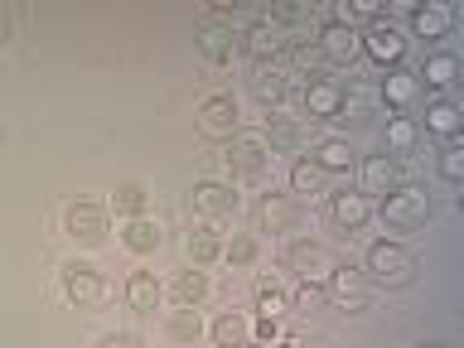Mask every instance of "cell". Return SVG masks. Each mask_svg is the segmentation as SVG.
<instances>
[{"label":"cell","instance_id":"cell-23","mask_svg":"<svg viewBox=\"0 0 464 348\" xmlns=\"http://www.w3.org/2000/svg\"><path fill=\"white\" fill-rule=\"evenodd\" d=\"M208 339H213L218 348H242V343H252V319L237 314V310L218 314L213 329H208Z\"/></svg>","mask_w":464,"mask_h":348},{"label":"cell","instance_id":"cell-24","mask_svg":"<svg viewBox=\"0 0 464 348\" xmlns=\"http://www.w3.org/2000/svg\"><path fill=\"white\" fill-rule=\"evenodd\" d=\"M261 136H266L271 150H285V155H290V150H300V145H304V126L295 121V116H281V111H276Z\"/></svg>","mask_w":464,"mask_h":348},{"label":"cell","instance_id":"cell-30","mask_svg":"<svg viewBox=\"0 0 464 348\" xmlns=\"http://www.w3.org/2000/svg\"><path fill=\"white\" fill-rule=\"evenodd\" d=\"M416 92H420L416 72H406V68H387V78H382V97L392 102V107H406V102H416Z\"/></svg>","mask_w":464,"mask_h":348},{"label":"cell","instance_id":"cell-2","mask_svg":"<svg viewBox=\"0 0 464 348\" xmlns=\"http://www.w3.org/2000/svg\"><path fill=\"white\" fill-rule=\"evenodd\" d=\"M362 276H368L372 285H382V290H401V285H411V276H416V256L406 252L401 242H372L368 246V266H362Z\"/></svg>","mask_w":464,"mask_h":348},{"label":"cell","instance_id":"cell-34","mask_svg":"<svg viewBox=\"0 0 464 348\" xmlns=\"http://www.w3.org/2000/svg\"><path fill=\"white\" fill-rule=\"evenodd\" d=\"M145 203H150V194H145V184H121L111 194V208L121 218H145Z\"/></svg>","mask_w":464,"mask_h":348},{"label":"cell","instance_id":"cell-27","mask_svg":"<svg viewBox=\"0 0 464 348\" xmlns=\"http://www.w3.org/2000/svg\"><path fill=\"white\" fill-rule=\"evenodd\" d=\"M290 188H295V194H310V198H319V194H329V174L319 169L310 155H300L295 165H290Z\"/></svg>","mask_w":464,"mask_h":348},{"label":"cell","instance_id":"cell-43","mask_svg":"<svg viewBox=\"0 0 464 348\" xmlns=\"http://www.w3.org/2000/svg\"><path fill=\"white\" fill-rule=\"evenodd\" d=\"M420 348H445V343H420Z\"/></svg>","mask_w":464,"mask_h":348},{"label":"cell","instance_id":"cell-16","mask_svg":"<svg viewBox=\"0 0 464 348\" xmlns=\"http://www.w3.org/2000/svg\"><path fill=\"white\" fill-rule=\"evenodd\" d=\"M358 179H362V198H372V194H392V188L401 184V169H397V160L392 155H368L362 160V169H358Z\"/></svg>","mask_w":464,"mask_h":348},{"label":"cell","instance_id":"cell-20","mask_svg":"<svg viewBox=\"0 0 464 348\" xmlns=\"http://www.w3.org/2000/svg\"><path fill=\"white\" fill-rule=\"evenodd\" d=\"M450 24H455V14H450V5H440V0H426V5H411V29L420 39H445Z\"/></svg>","mask_w":464,"mask_h":348},{"label":"cell","instance_id":"cell-41","mask_svg":"<svg viewBox=\"0 0 464 348\" xmlns=\"http://www.w3.org/2000/svg\"><path fill=\"white\" fill-rule=\"evenodd\" d=\"M5 34H10V24H5V20H0V44H5Z\"/></svg>","mask_w":464,"mask_h":348},{"label":"cell","instance_id":"cell-5","mask_svg":"<svg viewBox=\"0 0 464 348\" xmlns=\"http://www.w3.org/2000/svg\"><path fill=\"white\" fill-rule=\"evenodd\" d=\"M285 266L300 276V285H314V290H324L329 271L339 266V261L329 256V246H324V242H290V252H285Z\"/></svg>","mask_w":464,"mask_h":348},{"label":"cell","instance_id":"cell-7","mask_svg":"<svg viewBox=\"0 0 464 348\" xmlns=\"http://www.w3.org/2000/svg\"><path fill=\"white\" fill-rule=\"evenodd\" d=\"M242 49L252 53L256 63H281L285 49H290V29H281L276 20H266V14H256L242 34Z\"/></svg>","mask_w":464,"mask_h":348},{"label":"cell","instance_id":"cell-6","mask_svg":"<svg viewBox=\"0 0 464 348\" xmlns=\"http://www.w3.org/2000/svg\"><path fill=\"white\" fill-rule=\"evenodd\" d=\"M358 44H362V53H368L372 63H382V68H401V58H406V34L392 20H372L358 34Z\"/></svg>","mask_w":464,"mask_h":348},{"label":"cell","instance_id":"cell-11","mask_svg":"<svg viewBox=\"0 0 464 348\" xmlns=\"http://www.w3.org/2000/svg\"><path fill=\"white\" fill-rule=\"evenodd\" d=\"M324 295L339 304V310H362V304H368V276L358 266H348V261H339L324 281Z\"/></svg>","mask_w":464,"mask_h":348},{"label":"cell","instance_id":"cell-28","mask_svg":"<svg viewBox=\"0 0 464 348\" xmlns=\"http://www.w3.org/2000/svg\"><path fill=\"white\" fill-rule=\"evenodd\" d=\"M310 160H314V165L324 169V174H343L348 165H353V150H348V140H343V136H324V140L314 145V155H310Z\"/></svg>","mask_w":464,"mask_h":348},{"label":"cell","instance_id":"cell-19","mask_svg":"<svg viewBox=\"0 0 464 348\" xmlns=\"http://www.w3.org/2000/svg\"><path fill=\"white\" fill-rule=\"evenodd\" d=\"M329 213H334V223H339V227L358 232V227L372 218V198H362V194H348V188H339V194H329Z\"/></svg>","mask_w":464,"mask_h":348},{"label":"cell","instance_id":"cell-35","mask_svg":"<svg viewBox=\"0 0 464 348\" xmlns=\"http://www.w3.org/2000/svg\"><path fill=\"white\" fill-rule=\"evenodd\" d=\"M256 252H261V246H256L252 232H232V242H223V256L232 261V266H252Z\"/></svg>","mask_w":464,"mask_h":348},{"label":"cell","instance_id":"cell-39","mask_svg":"<svg viewBox=\"0 0 464 348\" xmlns=\"http://www.w3.org/2000/svg\"><path fill=\"white\" fill-rule=\"evenodd\" d=\"M319 300H324V290H314V285H300V290H295V304H300V310H314Z\"/></svg>","mask_w":464,"mask_h":348},{"label":"cell","instance_id":"cell-15","mask_svg":"<svg viewBox=\"0 0 464 348\" xmlns=\"http://www.w3.org/2000/svg\"><path fill=\"white\" fill-rule=\"evenodd\" d=\"M194 213L203 218V223H213V218H227V213H237V194H232V184L198 179V184H194Z\"/></svg>","mask_w":464,"mask_h":348},{"label":"cell","instance_id":"cell-29","mask_svg":"<svg viewBox=\"0 0 464 348\" xmlns=\"http://www.w3.org/2000/svg\"><path fill=\"white\" fill-rule=\"evenodd\" d=\"M208 290H213V281L203 271H179V281H174V304H179V310H198V304L208 300Z\"/></svg>","mask_w":464,"mask_h":348},{"label":"cell","instance_id":"cell-8","mask_svg":"<svg viewBox=\"0 0 464 348\" xmlns=\"http://www.w3.org/2000/svg\"><path fill=\"white\" fill-rule=\"evenodd\" d=\"M63 295L78 304V310H97V304L107 300V281H102V271L92 261H68L63 266Z\"/></svg>","mask_w":464,"mask_h":348},{"label":"cell","instance_id":"cell-12","mask_svg":"<svg viewBox=\"0 0 464 348\" xmlns=\"http://www.w3.org/2000/svg\"><path fill=\"white\" fill-rule=\"evenodd\" d=\"M194 39H198V53L208 58V63H227V58H232V44H237V34H232V20H218V14H198Z\"/></svg>","mask_w":464,"mask_h":348},{"label":"cell","instance_id":"cell-36","mask_svg":"<svg viewBox=\"0 0 464 348\" xmlns=\"http://www.w3.org/2000/svg\"><path fill=\"white\" fill-rule=\"evenodd\" d=\"M440 179H450V184L464 179V150H459V140H445V150H440Z\"/></svg>","mask_w":464,"mask_h":348},{"label":"cell","instance_id":"cell-25","mask_svg":"<svg viewBox=\"0 0 464 348\" xmlns=\"http://www.w3.org/2000/svg\"><path fill=\"white\" fill-rule=\"evenodd\" d=\"M160 223L155 218H126V227H121V242H126V252H136V256H145V252H155L160 246Z\"/></svg>","mask_w":464,"mask_h":348},{"label":"cell","instance_id":"cell-32","mask_svg":"<svg viewBox=\"0 0 464 348\" xmlns=\"http://www.w3.org/2000/svg\"><path fill=\"white\" fill-rule=\"evenodd\" d=\"M165 334L174 343H198L203 339V319H198V310H174L169 319H165Z\"/></svg>","mask_w":464,"mask_h":348},{"label":"cell","instance_id":"cell-42","mask_svg":"<svg viewBox=\"0 0 464 348\" xmlns=\"http://www.w3.org/2000/svg\"><path fill=\"white\" fill-rule=\"evenodd\" d=\"M242 348H271V343H242Z\"/></svg>","mask_w":464,"mask_h":348},{"label":"cell","instance_id":"cell-3","mask_svg":"<svg viewBox=\"0 0 464 348\" xmlns=\"http://www.w3.org/2000/svg\"><path fill=\"white\" fill-rule=\"evenodd\" d=\"M194 126H198L203 140H232V136H237V97H232V92L203 97Z\"/></svg>","mask_w":464,"mask_h":348},{"label":"cell","instance_id":"cell-10","mask_svg":"<svg viewBox=\"0 0 464 348\" xmlns=\"http://www.w3.org/2000/svg\"><path fill=\"white\" fill-rule=\"evenodd\" d=\"M63 227H68L72 242L97 246L102 237H107V208H102V203H92V198H78V203H68Z\"/></svg>","mask_w":464,"mask_h":348},{"label":"cell","instance_id":"cell-26","mask_svg":"<svg viewBox=\"0 0 464 348\" xmlns=\"http://www.w3.org/2000/svg\"><path fill=\"white\" fill-rule=\"evenodd\" d=\"M188 256H194V266H208V261L223 256V237H218V227L213 223H194L188 227Z\"/></svg>","mask_w":464,"mask_h":348},{"label":"cell","instance_id":"cell-38","mask_svg":"<svg viewBox=\"0 0 464 348\" xmlns=\"http://www.w3.org/2000/svg\"><path fill=\"white\" fill-rule=\"evenodd\" d=\"M92 348H140V343H136V334L116 329V334H102V339H97Z\"/></svg>","mask_w":464,"mask_h":348},{"label":"cell","instance_id":"cell-9","mask_svg":"<svg viewBox=\"0 0 464 348\" xmlns=\"http://www.w3.org/2000/svg\"><path fill=\"white\" fill-rule=\"evenodd\" d=\"M227 165H232V174H242V179H256V174L271 165L266 136H261V130H237V136H232V150H227Z\"/></svg>","mask_w":464,"mask_h":348},{"label":"cell","instance_id":"cell-21","mask_svg":"<svg viewBox=\"0 0 464 348\" xmlns=\"http://www.w3.org/2000/svg\"><path fill=\"white\" fill-rule=\"evenodd\" d=\"M126 300H130V310L150 314V310H160V300H165V285H160V276H155V271H130Z\"/></svg>","mask_w":464,"mask_h":348},{"label":"cell","instance_id":"cell-37","mask_svg":"<svg viewBox=\"0 0 464 348\" xmlns=\"http://www.w3.org/2000/svg\"><path fill=\"white\" fill-rule=\"evenodd\" d=\"M252 339H256V343H276V339H281V319H266V314H256V324H252Z\"/></svg>","mask_w":464,"mask_h":348},{"label":"cell","instance_id":"cell-17","mask_svg":"<svg viewBox=\"0 0 464 348\" xmlns=\"http://www.w3.org/2000/svg\"><path fill=\"white\" fill-rule=\"evenodd\" d=\"M416 82H426V87H435V92H450V87L459 82V58L450 53V49H440V53H426V63H420V72H416Z\"/></svg>","mask_w":464,"mask_h":348},{"label":"cell","instance_id":"cell-4","mask_svg":"<svg viewBox=\"0 0 464 348\" xmlns=\"http://www.w3.org/2000/svg\"><path fill=\"white\" fill-rule=\"evenodd\" d=\"M343 107H348V92L339 78L319 72V78L304 82V116L310 121H343Z\"/></svg>","mask_w":464,"mask_h":348},{"label":"cell","instance_id":"cell-22","mask_svg":"<svg viewBox=\"0 0 464 348\" xmlns=\"http://www.w3.org/2000/svg\"><path fill=\"white\" fill-rule=\"evenodd\" d=\"M285 87H290V68L285 63H256L252 68V92L266 102V107H276V102L285 97Z\"/></svg>","mask_w":464,"mask_h":348},{"label":"cell","instance_id":"cell-14","mask_svg":"<svg viewBox=\"0 0 464 348\" xmlns=\"http://www.w3.org/2000/svg\"><path fill=\"white\" fill-rule=\"evenodd\" d=\"M256 227L261 232H295L300 227V203L285 194H261L256 203Z\"/></svg>","mask_w":464,"mask_h":348},{"label":"cell","instance_id":"cell-40","mask_svg":"<svg viewBox=\"0 0 464 348\" xmlns=\"http://www.w3.org/2000/svg\"><path fill=\"white\" fill-rule=\"evenodd\" d=\"M281 348H304L300 339H281Z\"/></svg>","mask_w":464,"mask_h":348},{"label":"cell","instance_id":"cell-33","mask_svg":"<svg viewBox=\"0 0 464 348\" xmlns=\"http://www.w3.org/2000/svg\"><path fill=\"white\" fill-rule=\"evenodd\" d=\"M256 310L266 314V319H281L285 310H290V300H285V290L271 281V276H261L256 281Z\"/></svg>","mask_w":464,"mask_h":348},{"label":"cell","instance_id":"cell-31","mask_svg":"<svg viewBox=\"0 0 464 348\" xmlns=\"http://www.w3.org/2000/svg\"><path fill=\"white\" fill-rule=\"evenodd\" d=\"M420 145V126L411 121V116H392L387 121V150L392 155H411Z\"/></svg>","mask_w":464,"mask_h":348},{"label":"cell","instance_id":"cell-18","mask_svg":"<svg viewBox=\"0 0 464 348\" xmlns=\"http://www.w3.org/2000/svg\"><path fill=\"white\" fill-rule=\"evenodd\" d=\"M459 126H464V111H459L455 97L426 102V130H435L440 140H459Z\"/></svg>","mask_w":464,"mask_h":348},{"label":"cell","instance_id":"cell-1","mask_svg":"<svg viewBox=\"0 0 464 348\" xmlns=\"http://www.w3.org/2000/svg\"><path fill=\"white\" fill-rule=\"evenodd\" d=\"M382 223L392 227V232H416V227H426L430 223V213H435V203H430V194L420 184H397L392 194L382 198Z\"/></svg>","mask_w":464,"mask_h":348},{"label":"cell","instance_id":"cell-13","mask_svg":"<svg viewBox=\"0 0 464 348\" xmlns=\"http://www.w3.org/2000/svg\"><path fill=\"white\" fill-rule=\"evenodd\" d=\"M314 49H319V58H324V63H353V58L362 53V44H358V29L324 20V24H319Z\"/></svg>","mask_w":464,"mask_h":348}]
</instances>
